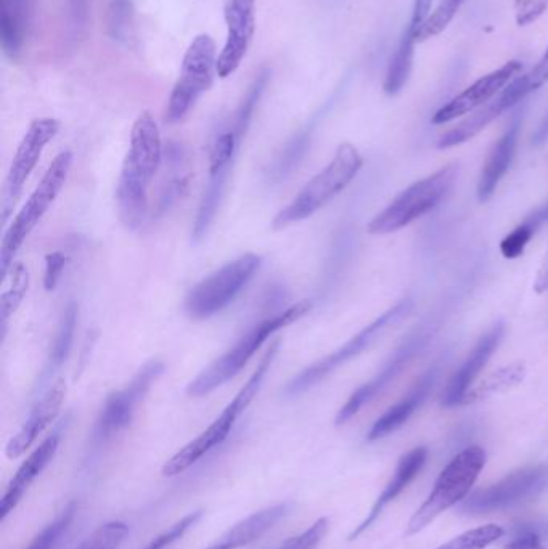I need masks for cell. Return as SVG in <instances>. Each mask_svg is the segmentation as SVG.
<instances>
[{"label": "cell", "instance_id": "obj_13", "mask_svg": "<svg viewBox=\"0 0 548 549\" xmlns=\"http://www.w3.org/2000/svg\"><path fill=\"white\" fill-rule=\"evenodd\" d=\"M58 131H60V122L54 118H39L29 124L28 131L18 145L17 153L10 164L9 174L5 179L4 193H2V224H7L15 204L20 200L29 175L33 174L45 147L55 139Z\"/></svg>", "mask_w": 548, "mask_h": 549}, {"label": "cell", "instance_id": "obj_39", "mask_svg": "<svg viewBox=\"0 0 548 549\" xmlns=\"http://www.w3.org/2000/svg\"><path fill=\"white\" fill-rule=\"evenodd\" d=\"M108 29L113 39L129 42L132 31L131 0H113L108 13Z\"/></svg>", "mask_w": 548, "mask_h": 549}, {"label": "cell", "instance_id": "obj_38", "mask_svg": "<svg viewBox=\"0 0 548 549\" xmlns=\"http://www.w3.org/2000/svg\"><path fill=\"white\" fill-rule=\"evenodd\" d=\"M242 140L238 139L232 129L222 132L214 142L209 155V171H219V169H232L234 167L235 156H237L238 147Z\"/></svg>", "mask_w": 548, "mask_h": 549}, {"label": "cell", "instance_id": "obj_18", "mask_svg": "<svg viewBox=\"0 0 548 549\" xmlns=\"http://www.w3.org/2000/svg\"><path fill=\"white\" fill-rule=\"evenodd\" d=\"M505 326L502 323L492 326L491 330L484 334L483 338L476 342V346L471 350L467 360L462 363L459 370L455 371L446 391L442 394L441 405L444 408L460 407L463 395L467 394L473 384L476 383L479 373L484 370V366L491 360L495 350L500 346L504 338Z\"/></svg>", "mask_w": 548, "mask_h": 549}, {"label": "cell", "instance_id": "obj_32", "mask_svg": "<svg viewBox=\"0 0 548 549\" xmlns=\"http://www.w3.org/2000/svg\"><path fill=\"white\" fill-rule=\"evenodd\" d=\"M309 139H311V131H301L288 142L287 147L283 148L279 158L275 159L274 164L270 166L269 179L272 182H282L287 179L291 172L295 171V167L303 161L306 155L307 147H309Z\"/></svg>", "mask_w": 548, "mask_h": 549}, {"label": "cell", "instance_id": "obj_24", "mask_svg": "<svg viewBox=\"0 0 548 549\" xmlns=\"http://www.w3.org/2000/svg\"><path fill=\"white\" fill-rule=\"evenodd\" d=\"M434 384V373L430 371L428 375L423 376L412 389L409 394L405 395L404 399L399 400L396 405L389 408L386 413L380 416L375 421L372 429H370L367 440L369 442H377V440L385 439V437L391 436L397 429H401L415 411L420 408L423 402H425L426 395L431 391V387Z\"/></svg>", "mask_w": 548, "mask_h": 549}, {"label": "cell", "instance_id": "obj_50", "mask_svg": "<svg viewBox=\"0 0 548 549\" xmlns=\"http://www.w3.org/2000/svg\"><path fill=\"white\" fill-rule=\"evenodd\" d=\"M548 140V111L545 113L544 119L540 121L537 131L534 132V137H532V143L534 145H542V143L547 142Z\"/></svg>", "mask_w": 548, "mask_h": 549}, {"label": "cell", "instance_id": "obj_9", "mask_svg": "<svg viewBox=\"0 0 548 549\" xmlns=\"http://www.w3.org/2000/svg\"><path fill=\"white\" fill-rule=\"evenodd\" d=\"M161 360H150L135 373L131 383L110 394L90 432V450L97 452L126 431L134 421L137 408L144 402L153 383L164 373Z\"/></svg>", "mask_w": 548, "mask_h": 549}, {"label": "cell", "instance_id": "obj_20", "mask_svg": "<svg viewBox=\"0 0 548 549\" xmlns=\"http://www.w3.org/2000/svg\"><path fill=\"white\" fill-rule=\"evenodd\" d=\"M428 455H430L428 448L415 447L401 456V460L397 461L393 477L389 479L388 484L383 488V492L378 495L377 501L373 503L372 509H370V513L367 514L364 521L360 522L354 532L349 535V541L357 540L362 533L367 532L377 522L381 513L404 492L405 488L417 479L418 474L425 468Z\"/></svg>", "mask_w": 548, "mask_h": 549}, {"label": "cell", "instance_id": "obj_44", "mask_svg": "<svg viewBox=\"0 0 548 549\" xmlns=\"http://www.w3.org/2000/svg\"><path fill=\"white\" fill-rule=\"evenodd\" d=\"M504 549H547V545L539 525L520 524L512 530V537Z\"/></svg>", "mask_w": 548, "mask_h": 549}, {"label": "cell", "instance_id": "obj_2", "mask_svg": "<svg viewBox=\"0 0 548 549\" xmlns=\"http://www.w3.org/2000/svg\"><path fill=\"white\" fill-rule=\"evenodd\" d=\"M311 310L312 302L304 299V301L291 305L280 314L272 315V317L256 323L251 330L246 331L242 338L235 342L234 347H230L224 355L214 360L211 365L206 366L205 370L190 381L187 386V395L192 399H201L232 381L250 363L251 358L261 349L267 339L272 338L275 333H279L291 323L306 317Z\"/></svg>", "mask_w": 548, "mask_h": 549}, {"label": "cell", "instance_id": "obj_26", "mask_svg": "<svg viewBox=\"0 0 548 549\" xmlns=\"http://www.w3.org/2000/svg\"><path fill=\"white\" fill-rule=\"evenodd\" d=\"M513 103L510 102V98L505 95L504 90L500 92L494 100L481 106L478 110L470 113L468 118L463 119L460 124L452 127L446 134L441 135V139L438 140V148L444 150V148L459 147L462 143L468 142V140L475 139L479 132H483L491 122L500 118L505 111L513 108Z\"/></svg>", "mask_w": 548, "mask_h": 549}, {"label": "cell", "instance_id": "obj_47", "mask_svg": "<svg viewBox=\"0 0 548 549\" xmlns=\"http://www.w3.org/2000/svg\"><path fill=\"white\" fill-rule=\"evenodd\" d=\"M528 79L529 87L532 92L542 89L548 82V47L544 55L537 61L536 66H532L528 73L524 74Z\"/></svg>", "mask_w": 548, "mask_h": 549}, {"label": "cell", "instance_id": "obj_1", "mask_svg": "<svg viewBox=\"0 0 548 549\" xmlns=\"http://www.w3.org/2000/svg\"><path fill=\"white\" fill-rule=\"evenodd\" d=\"M163 159L160 127L152 113L144 111L132 126L131 143L116 190L119 217L131 230H139L147 219L148 188Z\"/></svg>", "mask_w": 548, "mask_h": 549}, {"label": "cell", "instance_id": "obj_19", "mask_svg": "<svg viewBox=\"0 0 548 549\" xmlns=\"http://www.w3.org/2000/svg\"><path fill=\"white\" fill-rule=\"evenodd\" d=\"M65 397L66 383L63 379H58L57 383L42 395V399L34 403L33 410L29 411V416L20 427V431L9 440L5 447V455L9 460H17L26 450L33 447L42 432L54 423L62 410Z\"/></svg>", "mask_w": 548, "mask_h": 549}, {"label": "cell", "instance_id": "obj_35", "mask_svg": "<svg viewBox=\"0 0 548 549\" xmlns=\"http://www.w3.org/2000/svg\"><path fill=\"white\" fill-rule=\"evenodd\" d=\"M463 4H465V0H441L428 20L415 31L418 44L444 33L454 20L455 15L462 9Z\"/></svg>", "mask_w": 548, "mask_h": 549}, {"label": "cell", "instance_id": "obj_31", "mask_svg": "<svg viewBox=\"0 0 548 549\" xmlns=\"http://www.w3.org/2000/svg\"><path fill=\"white\" fill-rule=\"evenodd\" d=\"M10 286L0 296V338L4 341L9 331L10 318L15 315L29 289V272L18 262L10 269ZM9 277V275H7ZM7 280V278H5Z\"/></svg>", "mask_w": 548, "mask_h": 549}, {"label": "cell", "instance_id": "obj_42", "mask_svg": "<svg viewBox=\"0 0 548 549\" xmlns=\"http://www.w3.org/2000/svg\"><path fill=\"white\" fill-rule=\"evenodd\" d=\"M65 5V33L68 34L66 39L74 45L86 31L89 7H87V0H66Z\"/></svg>", "mask_w": 548, "mask_h": 549}, {"label": "cell", "instance_id": "obj_46", "mask_svg": "<svg viewBox=\"0 0 548 549\" xmlns=\"http://www.w3.org/2000/svg\"><path fill=\"white\" fill-rule=\"evenodd\" d=\"M66 262H68V259L60 251L45 256L44 288L47 293H52L57 288L63 270H65Z\"/></svg>", "mask_w": 548, "mask_h": 549}, {"label": "cell", "instance_id": "obj_30", "mask_svg": "<svg viewBox=\"0 0 548 549\" xmlns=\"http://www.w3.org/2000/svg\"><path fill=\"white\" fill-rule=\"evenodd\" d=\"M526 378V365L523 362L512 363V365L504 366L500 370L494 371L491 375L479 381L478 384L468 389L467 394L463 395L462 405H471L478 403L481 400L491 399L494 395L502 394V392L510 391L513 387L523 383Z\"/></svg>", "mask_w": 548, "mask_h": 549}, {"label": "cell", "instance_id": "obj_11", "mask_svg": "<svg viewBox=\"0 0 548 549\" xmlns=\"http://www.w3.org/2000/svg\"><path fill=\"white\" fill-rule=\"evenodd\" d=\"M217 66L216 42L209 34H198L190 42L180 68L179 79L169 97L166 121L169 124L185 119L198 98L213 86Z\"/></svg>", "mask_w": 548, "mask_h": 549}, {"label": "cell", "instance_id": "obj_16", "mask_svg": "<svg viewBox=\"0 0 548 549\" xmlns=\"http://www.w3.org/2000/svg\"><path fill=\"white\" fill-rule=\"evenodd\" d=\"M68 419H63L62 423L55 427V431L42 442L39 447L34 448V452L21 463L20 468L15 472V476L10 480L5 488L4 497L0 501V521L4 522L10 514L15 511L20 501L25 497L29 487L34 484V480L41 476L44 469L49 466L50 461L57 455L58 447L62 442L63 432L66 429Z\"/></svg>", "mask_w": 548, "mask_h": 549}, {"label": "cell", "instance_id": "obj_41", "mask_svg": "<svg viewBox=\"0 0 548 549\" xmlns=\"http://www.w3.org/2000/svg\"><path fill=\"white\" fill-rule=\"evenodd\" d=\"M328 529H330V521L327 517H320L309 529L296 537L288 538L285 543L275 549H317V546L327 537Z\"/></svg>", "mask_w": 548, "mask_h": 549}, {"label": "cell", "instance_id": "obj_51", "mask_svg": "<svg viewBox=\"0 0 548 549\" xmlns=\"http://www.w3.org/2000/svg\"><path fill=\"white\" fill-rule=\"evenodd\" d=\"M526 220L528 222H531L534 227L539 228L540 225L544 224V222H547L548 220V203L545 204V206H542V208L536 209V211L532 212V214H529L528 217H526Z\"/></svg>", "mask_w": 548, "mask_h": 549}, {"label": "cell", "instance_id": "obj_6", "mask_svg": "<svg viewBox=\"0 0 548 549\" xmlns=\"http://www.w3.org/2000/svg\"><path fill=\"white\" fill-rule=\"evenodd\" d=\"M71 166H73V153L71 151H62L57 158L50 163L49 169L45 171L44 177L37 185L33 195L29 196L25 206L18 212L17 217L13 219L10 227L7 228L2 246H0V277L5 281L13 267V261L17 257L18 251L25 243L26 238L31 235L34 228L39 225L50 206L55 203L57 196L62 193L65 187L68 175H70Z\"/></svg>", "mask_w": 548, "mask_h": 549}, {"label": "cell", "instance_id": "obj_27", "mask_svg": "<svg viewBox=\"0 0 548 549\" xmlns=\"http://www.w3.org/2000/svg\"><path fill=\"white\" fill-rule=\"evenodd\" d=\"M414 26L407 23L402 31L401 39L394 50L393 57L389 60L388 71H386L383 90L389 97L401 94L409 82L410 74L414 70L415 45H417Z\"/></svg>", "mask_w": 548, "mask_h": 549}, {"label": "cell", "instance_id": "obj_45", "mask_svg": "<svg viewBox=\"0 0 548 549\" xmlns=\"http://www.w3.org/2000/svg\"><path fill=\"white\" fill-rule=\"evenodd\" d=\"M548 10V0H515V20L520 28L536 23Z\"/></svg>", "mask_w": 548, "mask_h": 549}, {"label": "cell", "instance_id": "obj_21", "mask_svg": "<svg viewBox=\"0 0 548 549\" xmlns=\"http://www.w3.org/2000/svg\"><path fill=\"white\" fill-rule=\"evenodd\" d=\"M164 179L161 183L160 196L156 201L153 219H161L171 211L189 190L192 179L189 151L180 143H169L164 150Z\"/></svg>", "mask_w": 548, "mask_h": 549}, {"label": "cell", "instance_id": "obj_5", "mask_svg": "<svg viewBox=\"0 0 548 549\" xmlns=\"http://www.w3.org/2000/svg\"><path fill=\"white\" fill-rule=\"evenodd\" d=\"M487 455L483 447L473 445L452 458L434 482L433 490L426 498L405 530V537H414L436 521L447 509L454 508L468 497L479 474L486 466Z\"/></svg>", "mask_w": 548, "mask_h": 549}, {"label": "cell", "instance_id": "obj_17", "mask_svg": "<svg viewBox=\"0 0 548 549\" xmlns=\"http://www.w3.org/2000/svg\"><path fill=\"white\" fill-rule=\"evenodd\" d=\"M425 339L423 336L410 338L401 349H397L394 352L393 357L389 358V362L383 366V370L372 381L354 391V394L349 397L348 402L344 403L343 408L338 411L335 419L336 426H343V424L349 423L367 403L372 402L378 394L385 391L386 387L393 383L397 376L401 375V371L412 360V357L417 354L418 350L422 349Z\"/></svg>", "mask_w": 548, "mask_h": 549}, {"label": "cell", "instance_id": "obj_10", "mask_svg": "<svg viewBox=\"0 0 548 549\" xmlns=\"http://www.w3.org/2000/svg\"><path fill=\"white\" fill-rule=\"evenodd\" d=\"M410 309H412V302H410V299H404L391 309L386 310L385 314H381L375 322L365 326L364 330L359 331L356 336H352L340 349H336L335 352L322 358L319 362L307 366L306 370L301 371L299 375L291 379L283 394L287 397H298V395L304 394L312 387L322 383L327 376L332 375L333 371L338 370L340 366L346 365V363L351 362L352 358L364 354L365 350L375 344L378 338H381V334L386 333L391 326L407 317Z\"/></svg>", "mask_w": 548, "mask_h": 549}, {"label": "cell", "instance_id": "obj_12", "mask_svg": "<svg viewBox=\"0 0 548 549\" xmlns=\"http://www.w3.org/2000/svg\"><path fill=\"white\" fill-rule=\"evenodd\" d=\"M547 484L548 469L545 466L521 468L470 495L460 505V511L468 516H486L507 511L539 497Z\"/></svg>", "mask_w": 548, "mask_h": 549}, {"label": "cell", "instance_id": "obj_15", "mask_svg": "<svg viewBox=\"0 0 548 549\" xmlns=\"http://www.w3.org/2000/svg\"><path fill=\"white\" fill-rule=\"evenodd\" d=\"M521 70H523V65L520 60H508L507 63L500 66L499 70L492 71L478 79L475 84H471L468 89L463 90L462 94L452 98L449 103L439 108L434 113L431 122L434 126H439V124H446V122L455 121V119L473 113L481 106L491 102L495 95L500 94L505 86H508L521 73Z\"/></svg>", "mask_w": 548, "mask_h": 549}, {"label": "cell", "instance_id": "obj_33", "mask_svg": "<svg viewBox=\"0 0 548 549\" xmlns=\"http://www.w3.org/2000/svg\"><path fill=\"white\" fill-rule=\"evenodd\" d=\"M76 513H78V505L76 501H71L54 517V521H50L41 532L37 533L26 549H57L58 543L70 530Z\"/></svg>", "mask_w": 548, "mask_h": 549}, {"label": "cell", "instance_id": "obj_23", "mask_svg": "<svg viewBox=\"0 0 548 549\" xmlns=\"http://www.w3.org/2000/svg\"><path fill=\"white\" fill-rule=\"evenodd\" d=\"M520 127V119H515L512 126L508 127L507 132L494 143V147L489 151L478 182V198L481 203L491 200L500 180L504 179V175L507 174L508 167L512 164L513 156H515Z\"/></svg>", "mask_w": 548, "mask_h": 549}, {"label": "cell", "instance_id": "obj_40", "mask_svg": "<svg viewBox=\"0 0 548 549\" xmlns=\"http://www.w3.org/2000/svg\"><path fill=\"white\" fill-rule=\"evenodd\" d=\"M201 517H203V511H201V509H197V511L187 514V516L182 517L179 522L171 525L168 530H164L158 537L153 538L144 549L171 548L174 543H177V541L184 538L185 533L192 530L193 527L201 521Z\"/></svg>", "mask_w": 548, "mask_h": 549}, {"label": "cell", "instance_id": "obj_3", "mask_svg": "<svg viewBox=\"0 0 548 549\" xmlns=\"http://www.w3.org/2000/svg\"><path fill=\"white\" fill-rule=\"evenodd\" d=\"M280 342H275L270 347L261 362H259L258 368L254 370L251 378L246 381L245 386L238 391L234 400L222 410L221 415L214 419L213 423L206 427L205 431L201 432L197 439H193L192 442L185 445L184 448H180L176 455L171 456L163 466V476L174 477L179 476L182 472L192 468L193 464L208 455L209 452H213L214 448L219 447L225 439L230 436V432L237 424L238 418L248 410L253 400L256 399V395L261 391L262 383L266 379L267 371L270 370V366L274 363L275 357L279 354Z\"/></svg>", "mask_w": 548, "mask_h": 549}, {"label": "cell", "instance_id": "obj_8", "mask_svg": "<svg viewBox=\"0 0 548 549\" xmlns=\"http://www.w3.org/2000/svg\"><path fill=\"white\" fill-rule=\"evenodd\" d=\"M459 174L457 164H449L438 172L428 175L410 185L407 190L397 196L388 208L378 214L370 222L367 232L370 235H388L412 224L428 212L433 211L450 192Z\"/></svg>", "mask_w": 548, "mask_h": 549}, {"label": "cell", "instance_id": "obj_43", "mask_svg": "<svg viewBox=\"0 0 548 549\" xmlns=\"http://www.w3.org/2000/svg\"><path fill=\"white\" fill-rule=\"evenodd\" d=\"M536 232L537 228L524 219L515 230H512L505 236L504 240L500 241V253L505 259L520 257Z\"/></svg>", "mask_w": 548, "mask_h": 549}, {"label": "cell", "instance_id": "obj_29", "mask_svg": "<svg viewBox=\"0 0 548 549\" xmlns=\"http://www.w3.org/2000/svg\"><path fill=\"white\" fill-rule=\"evenodd\" d=\"M230 169H219V171H209L208 183H206L205 193L201 198L200 208H198L197 217L193 222L192 243L198 244L205 240L209 228L216 219L217 211L221 208L222 198H224L225 187L229 182Z\"/></svg>", "mask_w": 548, "mask_h": 549}, {"label": "cell", "instance_id": "obj_48", "mask_svg": "<svg viewBox=\"0 0 548 549\" xmlns=\"http://www.w3.org/2000/svg\"><path fill=\"white\" fill-rule=\"evenodd\" d=\"M434 0H414L412 5V17H410V25L414 26L417 31L420 26L428 20L431 15V7H433Z\"/></svg>", "mask_w": 548, "mask_h": 549}, {"label": "cell", "instance_id": "obj_36", "mask_svg": "<svg viewBox=\"0 0 548 549\" xmlns=\"http://www.w3.org/2000/svg\"><path fill=\"white\" fill-rule=\"evenodd\" d=\"M505 530L497 524L481 525L476 529L463 532L459 537L452 538L436 549H486L504 537Z\"/></svg>", "mask_w": 548, "mask_h": 549}, {"label": "cell", "instance_id": "obj_28", "mask_svg": "<svg viewBox=\"0 0 548 549\" xmlns=\"http://www.w3.org/2000/svg\"><path fill=\"white\" fill-rule=\"evenodd\" d=\"M78 304L71 301L63 310L62 318L58 323L57 334H55L54 342L50 347L49 358L45 363L44 371L39 378V387H44L49 383V379L57 373L66 360L70 357L71 347H73L74 334H76V325H78Z\"/></svg>", "mask_w": 548, "mask_h": 549}, {"label": "cell", "instance_id": "obj_14", "mask_svg": "<svg viewBox=\"0 0 548 549\" xmlns=\"http://www.w3.org/2000/svg\"><path fill=\"white\" fill-rule=\"evenodd\" d=\"M224 20L227 37L216 66L221 79L232 76L250 50L256 33V0H225Z\"/></svg>", "mask_w": 548, "mask_h": 549}, {"label": "cell", "instance_id": "obj_22", "mask_svg": "<svg viewBox=\"0 0 548 549\" xmlns=\"http://www.w3.org/2000/svg\"><path fill=\"white\" fill-rule=\"evenodd\" d=\"M291 508H293L291 503H279V505L261 509L258 513H253L251 516L245 517L243 521L235 524L214 545L206 549L245 548V546L251 545L254 541L264 537L269 530L274 529L275 525L291 513Z\"/></svg>", "mask_w": 548, "mask_h": 549}, {"label": "cell", "instance_id": "obj_4", "mask_svg": "<svg viewBox=\"0 0 548 549\" xmlns=\"http://www.w3.org/2000/svg\"><path fill=\"white\" fill-rule=\"evenodd\" d=\"M362 166L364 159L357 148L352 143H341L330 164L309 180L306 187L295 196V200L274 217L272 228L283 230L314 216L315 212L324 208L328 201H332L356 179Z\"/></svg>", "mask_w": 548, "mask_h": 549}, {"label": "cell", "instance_id": "obj_34", "mask_svg": "<svg viewBox=\"0 0 548 549\" xmlns=\"http://www.w3.org/2000/svg\"><path fill=\"white\" fill-rule=\"evenodd\" d=\"M270 73L267 70L261 71L258 74V78L254 79L250 89L246 92L245 98H243L242 105L235 114L234 126L232 131L238 135V139L243 140L248 127H250L251 119H253L254 111L258 106L259 100H261L264 90H266L267 82H269Z\"/></svg>", "mask_w": 548, "mask_h": 549}, {"label": "cell", "instance_id": "obj_37", "mask_svg": "<svg viewBox=\"0 0 548 549\" xmlns=\"http://www.w3.org/2000/svg\"><path fill=\"white\" fill-rule=\"evenodd\" d=\"M129 533L126 522L110 521L100 525L78 549H119Z\"/></svg>", "mask_w": 548, "mask_h": 549}, {"label": "cell", "instance_id": "obj_7", "mask_svg": "<svg viewBox=\"0 0 548 549\" xmlns=\"http://www.w3.org/2000/svg\"><path fill=\"white\" fill-rule=\"evenodd\" d=\"M261 264V256L246 253L209 273L185 297V314L192 320H206L221 314L250 285Z\"/></svg>", "mask_w": 548, "mask_h": 549}, {"label": "cell", "instance_id": "obj_49", "mask_svg": "<svg viewBox=\"0 0 548 549\" xmlns=\"http://www.w3.org/2000/svg\"><path fill=\"white\" fill-rule=\"evenodd\" d=\"M534 291L537 294H544L548 291V251L545 253L544 261L540 264L539 272H537V278L534 281Z\"/></svg>", "mask_w": 548, "mask_h": 549}, {"label": "cell", "instance_id": "obj_25", "mask_svg": "<svg viewBox=\"0 0 548 549\" xmlns=\"http://www.w3.org/2000/svg\"><path fill=\"white\" fill-rule=\"evenodd\" d=\"M36 0H0L2 49L10 58H17L28 39Z\"/></svg>", "mask_w": 548, "mask_h": 549}]
</instances>
